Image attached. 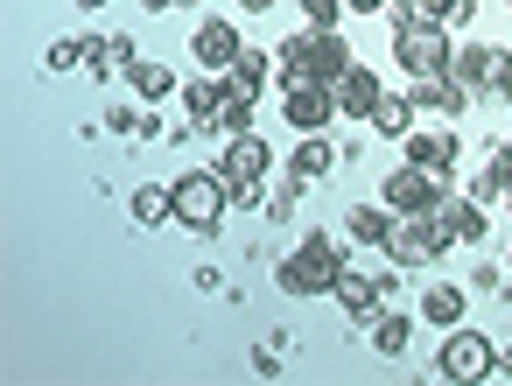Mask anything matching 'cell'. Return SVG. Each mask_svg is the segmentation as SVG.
<instances>
[{
    "instance_id": "obj_13",
    "label": "cell",
    "mask_w": 512,
    "mask_h": 386,
    "mask_svg": "<svg viewBox=\"0 0 512 386\" xmlns=\"http://www.w3.org/2000/svg\"><path fill=\"white\" fill-rule=\"evenodd\" d=\"M498 43H456V57H449V78L456 85H470V92H491V71H498Z\"/></svg>"
},
{
    "instance_id": "obj_2",
    "label": "cell",
    "mask_w": 512,
    "mask_h": 386,
    "mask_svg": "<svg viewBox=\"0 0 512 386\" xmlns=\"http://www.w3.org/2000/svg\"><path fill=\"white\" fill-rule=\"evenodd\" d=\"M232 204H239V197H232V183H225L218 169H190V176H176V225H190V232H218Z\"/></svg>"
},
{
    "instance_id": "obj_26",
    "label": "cell",
    "mask_w": 512,
    "mask_h": 386,
    "mask_svg": "<svg viewBox=\"0 0 512 386\" xmlns=\"http://www.w3.org/2000/svg\"><path fill=\"white\" fill-rule=\"evenodd\" d=\"M253 106H260V99H246V92H225V106H218L211 134H225V141H232V134H253Z\"/></svg>"
},
{
    "instance_id": "obj_35",
    "label": "cell",
    "mask_w": 512,
    "mask_h": 386,
    "mask_svg": "<svg viewBox=\"0 0 512 386\" xmlns=\"http://www.w3.org/2000/svg\"><path fill=\"white\" fill-rule=\"evenodd\" d=\"M505 302H512V281H505Z\"/></svg>"
},
{
    "instance_id": "obj_29",
    "label": "cell",
    "mask_w": 512,
    "mask_h": 386,
    "mask_svg": "<svg viewBox=\"0 0 512 386\" xmlns=\"http://www.w3.org/2000/svg\"><path fill=\"white\" fill-rule=\"evenodd\" d=\"M141 120H148V113H134V106H120V99L106 106V127H113V134H141Z\"/></svg>"
},
{
    "instance_id": "obj_19",
    "label": "cell",
    "mask_w": 512,
    "mask_h": 386,
    "mask_svg": "<svg viewBox=\"0 0 512 386\" xmlns=\"http://www.w3.org/2000/svg\"><path fill=\"white\" fill-rule=\"evenodd\" d=\"M267 78H274V57H267V50H239V64L225 71V85H232V92H246V99H260V92H267Z\"/></svg>"
},
{
    "instance_id": "obj_27",
    "label": "cell",
    "mask_w": 512,
    "mask_h": 386,
    "mask_svg": "<svg viewBox=\"0 0 512 386\" xmlns=\"http://www.w3.org/2000/svg\"><path fill=\"white\" fill-rule=\"evenodd\" d=\"M407 337H414V323H407V316H393V309H379V316H372V344H379L386 358H400V351H407Z\"/></svg>"
},
{
    "instance_id": "obj_36",
    "label": "cell",
    "mask_w": 512,
    "mask_h": 386,
    "mask_svg": "<svg viewBox=\"0 0 512 386\" xmlns=\"http://www.w3.org/2000/svg\"><path fill=\"white\" fill-rule=\"evenodd\" d=\"M183 8H197V0H183Z\"/></svg>"
},
{
    "instance_id": "obj_18",
    "label": "cell",
    "mask_w": 512,
    "mask_h": 386,
    "mask_svg": "<svg viewBox=\"0 0 512 386\" xmlns=\"http://www.w3.org/2000/svg\"><path fill=\"white\" fill-rule=\"evenodd\" d=\"M414 113H421V106H414V92H386V99H379V113H372V134L407 141V134H414Z\"/></svg>"
},
{
    "instance_id": "obj_16",
    "label": "cell",
    "mask_w": 512,
    "mask_h": 386,
    "mask_svg": "<svg viewBox=\"0 0 512 386\" xmlns=\"http://www.w3.org/2000/svg\"><path fill=\"white\" fill-rule=\"evenodd\" d=\"M393 204H351L344 211V239H358V246H379L386 253V239H393Z\"/></svg>"
},
{
    "instance_id": "obj_37",
    "label": "cell",
    "mask_w": 512,
    "mask_h": 386,
    "mask_svg": "<svg viewBox=\"0 0 512 386\" xmlns=\"http://www.w3.org/2000/svg\"><path fill=\"white\" fill-rule=\"evenodd\" d=\"M505 267H512V253H505Z\"/></svg>"
},
{
    "instance_id": "obj_34",
    "label": "cell",
    "mask_w": 512,
    "mask_h": 386,
    "mask_svg": "<svg viewBox=\"0 0 512 386\" xmlns=\"http://www.w3.org/2000/svg\"><path fill=\"white\" fill-rule=\"evenodd\" d=\"M505 211H512V190H505Z\"/></svg>"
},
{
    "instance_id": "obj_17",
    "label": "cell",
    "mask_w": 512,
    "mask_h": 386,
    "mask_svg": "<svg viewBox=\"0 0 512 386\" xmlns=\"http://www.w3.org/2000/svg\"><path fill=\"white\" fill-rule=\"evenodd\" d=\"M225 92H232V85H225L218 71L190 78V85H183V106H190V120H197V127H211V120H218V106H225Z\"/></svg>"
},
{
    "instance_id": "obj_38",
    "label": "cell",
    "mask_w": 512,
    "mask_h": 386,
    "mask_svg": "<svg viewBox=\"0 0 512 386\" xmlns=\"http://www.w3.org/2000/svg\"><path fill=\"white\" fill-rule=\"evenodd\" d=\"M505 8H512V0H505Z\"/></svg>"
},
{
    "instance_id": "obj_6",
    "label": "cell",
    "mask_w": 512,
    "mask_h": 386,
    "mask_svg": "<svg viewBox=\"0 0 512 386\" xmlns=\"http://www.w3.org/2000/svg\"><path fill=\"white\" fill-rule=\"evenodd\" d=\"M498 372V351H491V337H477V330H449L442 337V351H435V379H456V386H477V379H491Z\"/></svg>"
},
{
    "instance_id": "obj_1",
    "label": "cell",
    "mask_w": 512,
    "mask_h": 386,
    "mask_svg": "<svg viewBox=\"0 0 512 386\" xmlns=\"http://www.w3.org/2000/svg\"><path fill=\"white\" fill-rule=\"evenodd\" d=\"M337 274H344V246L330 232H302V246L274 267V288L281 295H330Z\"/></svg>"
},
{
    "instance_id": "obj_21",
    "label": "cell",
    "mask_w": 512,
    "mask_h": 386,
    "mask_svg": "<svg viewBox=\"0 0 512 386\" xmlns=\"http://www.w3.org/2000/svg\"><path fill=\"white\" fill-rule=\"evenodd\" d=\"M134 225H176V183H141L134 190Z\"/></svg>"
},
{
    "instance_id": "obj_31",
    "label": "cell",
    "mask_w": 512,
    "mask_h": 386,
    "mask_svg": "<svg viewBox=\"0 0 512 386\" xmlns=\"http://www.w3.org/2000/svg\"><path fill=\"white\" fill-rule=\"evenodd\" d=\"M351 15H386V0H344Z\"/></svg>"
},
{
    "instance_id": "obj_5",
    "label": "cell",
    "mask_w": 512,
    "mask_h": 386,
    "mask_svg": "<svg viewBox=\"0 0 512 386\" xmlns=\"http://www.w3.org/2000/svg\"><path fill=\"white\" fill-rule=\"evenodd\" d=\"M267 169H274V148H267L260 134H232V141L218 148V176L232 183L239 204H253V197L267 190Z\"/></svg>"
},
{
    "instance_id": "obj_25",
    "label": "cell",
    "mask_w": 512,
    "mask_h": 386,
    "mask_svg": "<svg viewBox=\"0 0 512 386\" xmlns=\"http://www.w3.org/2000/svg\"><path fill=\"white\" fill-rule=\"evenodd\" d=\"M78 64H92V36H64V43L43 50V71H50V78H64V71H78Z\"/></svg>"
},
{
    "instance_id": "obj_39",
    "label": "cell",
    "mask_w": 512,
    "mask_h": 386,
    "mask_svg": "<svg viewBox=\"0 0 512 386\" xmlns=\"http://www.w3.org/2000/svg\"><path fill=\"white\" fill-rule=\"evenodd\" d=\"M505 106H512V99H505Z\"/></svg>"
},
{
    "instance_id": "obj_32",
    "label": "cell",
    "mask_w": 512,
    "mask_h": 386,
    "mask_svg": "<svg viewBox=\"0 0 512 386\" xmlns=\"http://www.w3.org/2000/svg\"><path fill=\"white\" fill-rule=\"evenodd\" d=\"M141 8H148V15H162V8H183V0H141Z\"/></svg>"
},
{
    "instance_id": "obj_23",
    "label": "cell",
    "mask_w": 512,
    "mask_h": 386,
    "mask_svg": "<svg viewBox=\"0 0 512 386\" xmlns=\"http://www.w3.org/2000/svg\"><path fill=\"white\" fill-rule=\"evenodd\" d=\"M421 316H428L435 330H456V323H463V288H456V281H435V288L421 295Z\"/></svg>"
},
{
    "instance_id": "obj_12",
    "label": "cell",
    "mask_w": 512,
    "mask_h": 386,
    "mask_svg": "<svg viewBox=\"0 0 512 386\" xmlns=\"http://www.w3.org/2000/svg\"><path fill=\"white\" fill-rule=\"evenodd\" d=\"M379 99H386V85H379V71H372V64H351V71L337 78V113H344V120H365V127H372Z\"/></svg>"
},
{
    "instance_id": "obj_14",
    "label": "cell",
    "mask_w": 512,
    "mask_h": 386,
    "mask_svg": "<svg viewBox=\"0 0 512 386\" xmlns=\"http://www.w3.org/2000/svg\"><path fill=\"white\" fill-rule=\"evenodd\" d=\"M330 302H337L344 316H365V323H372V316L386 309V295H379V281H372V274H358V267H344V274H337V288H330Z\"/></svg>"
},
{
    "instance_id": "obj_10",
    "label": "cell",
    "mask_w": 512,
    "mask_h": 386,
    "mask_svg": "<svg viewBox=\"0 0 512 386\" xmlns=\"http://www.w3.org/2000/svg\"><path fill=\"white\" fill-rule=\"evenodd\" d=\"M239 50H246V36H239V29H232L225 15H204V22L190 29V57H197L204 71H218V78H225V71L239 64Z\"/></svg>"
},
{
    "instance_id": "obj_9",
    "label": "cell",
    "mask_w": 512,
    "mask_h": 386,
    "mask_svg": "<svg viewBox=\"0 0 512 386\" xmlns=\"http://www.w3.org/2000/svg\"><path fill=\"white\" fill-rule=\"evenodd\" d=\"M428 218H435L456 246H484V232H491V204H477L470 190H442Z\"/></svg>"
},
{
    "instance_id": "obj_7",
    "label": "cell",
    "mask_w": 512,
    "mask_h": 386,
    "mask_svg": "<svg viewBox=\"0 0 512 386\" xmlns=\"http://www.w3.org/2000/svg\"><path fill=\"white\" fill-rule=\"evenodd\" d=\"M449 246H456V239H449V232H442V225H435V218L421 211V218H393L386 260H393V267H428V260H442Z\"/></svg>"
},
{
    "instance_id": "obj_22",
    "label": "cell",
    "mask_w": 512,
    "mask_h": 386,
    "mask_svg": "<svg viewBox=\"0 0 512 386\" xmlns=\"http://www.w3.org/2000/svg\"><path fill=\"white\" fill-rule=\"evenodd\" d=\"M288 169H295V176H309V183H316V176H330V169H337V148H330V134H302V148L288 155Z\"/></svg>"
},
{
    "instance_id": "obj_30",
    "label": "cell",
    "mask_w": 512,
    "mask_h": 386,
    "mask_svg": "<svg viewBox=\"0 0 512 386\" xmlns=\"http://www.w3.org/2000/svg\"><path fill=\"white\" fill-rule=\"evenodd\" d=\"M484 169H491V176L512 190V134H505V141H491V162H484Z\"/></svg>"
},
{
    "instance_id": "obj_11",
    "label": "cell",
    "mask_w": 512,
    "mask_h": 386,
    "mask_svg": "<svg viewBox=\"0 0 512 386\" xmlns=\"http://www.w3.org/2000/svg\"><path fill=\"white\" fill-rule=\"evenodd\" d=\"M400 155H407V162H421V169H435V176H449V169H456V155H463V141H456V127H449V120H435V127H414V134L400 141Z\"/></svg>"
},
{
    "instance_id": "obj_20",
    "label": "cell",
    "mask_w": 512,
    "mask_h": 386,
    "mask_svg": "<svg viewBox=\"0 0 512 386\" xmlns=\"http://www.w3.org/2000/svg\"><path fill=\"white\" fill-rule=\"evenodd\" d=\"M127 85H134V99H141V106H162L169 92H183V85H176V71H169V64H148V57L127 71Z\"/></svg>"
},
{
    "instance_id": "obj_33",
    "label": "cell",
    "mask_w": 512,
    "mask_h": 386,
    "mask_svg": "<svg viewBox=\"0 0 512 386\" xmlns=\"http://www.w3.org/2000/svg\"><path fill=\"white\" fill-rule=\"evenodd\" d=\"M239 8H246V15H267V8H274V0H239Z\"/></svg>"
},
{
    "instance_id": "obj_4",
    "label": "cell",
    "mask_w": 512,
    "mask_h": 386,
    "mask_svg": "<svg viewBox=\"0 0 512 386\" xmlns=\"http://www.w3.org/2000/svg\"><path fill=\"white\" fill-rule=\"evenodd\" d=\"M281 85V120L295 127V134H330V120H337V85H323V78H309V71H288V78H274Z\"/></svg>"
},
{
    "instance_id": "obj_3",
    "label": "cell",
    "mask_w": 512,
    "mask_h": 386,
    "mask_svg": "<svg viewBox=\"0 0 512 386\" xmlns=\"http://www.w3.org/2000/svg\"><path fill=\"white\" fill-rule=\"evenodd\" d=\"M449 57H456V29H442V22H407V29H393V64H400L407 78H442Z\"/></svg>"
},
{
    "instance_id": "obj_28",
    "label": "cell",
    "mask_w": 512,
    "mask_h": 386,
    "mask_svg": "<svg viewBox=\"0 0 512 386\" xmlns=\"http://www.w3.org/2000/svg\"><path fill=\"white\" fill-rule=\"evenodd\" d=\"M295 8H302V22H309V29H337V22L351 15L344 0H295Z\"/></svg>"
},
{
    "instance_id": "obj_8",
    "label": "cell",
    "mask_w": 512,
    "mask_h": 386,
    "mask_svg": "<svg viewBox=\"0 0 512 386\" xmlns=\"http://www.w3.org/2000/svg\"><path fill=\"white\" fill-rule=\"evenodd\" d=\"M449 183L435 176V169H421V162H400L386 183H379V204H393L400 218H421V211H435V197H442Z\"/></svg>"
},
{
    "instance_id": "obj_15",
    "label": "cell",
    "mask_w": 512,
    "mask_h": 386,
    "mask_svg": "<svg viewBox=\"0 0 512 386\" xmlns=\"http://www.w3.org/2000/svg\"><path fill=\"white\" fill-rule=\"evenodd\" d=\"M470 99H477V92H470V85H456L449 71H442V78H414V106H421V113H442V120H456Z\"/></svg>"
},
{
    "instance_id": "obj_24",
    "label": "cell",
    "mask_w": 512,
    "mask_h": 386,
    "mask_svg": "<svg viewBox=\"0 0 512 386\" xmlns=\"http://www.w3.org/2000/svg\"><path fill=\"white\" fill-rule=\"evenodd\" d=\"M141 57H134V36H92V71L106 78V71H134Z\"/></svg>"
}]
</instances>
